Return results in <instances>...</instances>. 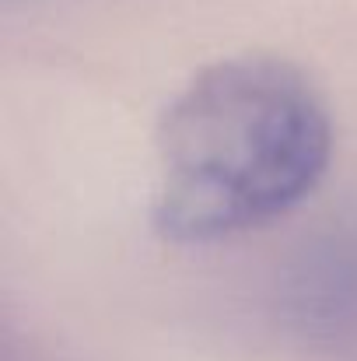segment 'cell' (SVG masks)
Here are the masks:
<instances>
[{"label":"cell","mask_w":357,"mask_h":361,"mask_svg":"<svg viewBox=\"0 0 357 361\" xmlns=\"http://www.w3.org/2000/svg\"><path fill=\"white\" fill-rule=\"evenodd\" d=\"M333 120L315 81L273 53L196 71L165 106L151 225L168 242H218L294 211L326 176Z\"/></svg>","instance_id":"obj_1"},{"label":"cell","mask_w":357,"mask_h":361,"mask_svg":"<svg viewBox=\"0 0 357 361\" xmlns=\"http://www.w3.org/2000/svg\"><path fill=\"white\" fill-rule=\"evenodd\" d=\"M284 323L322 351H357V221L305 242L280 277Z\"/></svg>","instance_id":"obj_2"}]
</instances>
